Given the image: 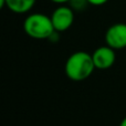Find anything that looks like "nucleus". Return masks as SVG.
I'll return each mask as SVG.
<instances>
[{"label":"nucleus","mask_w":126,"mask_h":126,"mask_svg":"<svg viewBox=\"0 0 126 126\" xmlns=\"http://www.w3.org/2000/svg\"><path fill=\"white\" fill-rule=\"evenodd\" d=\"M92 54L85 51L74 52L67 58L65 62V75L72 81L80 82L89 79L95 70Z\"/></svg>","instance_id":"1"},{"label":"nucleus","mask_w":126,"mask_h":126,"mask_svg":"<svg viewBox=\"0 0 126 126\" xmlns=\"http://www.w3.org/2000/svg\"><path fill=\"white\" fill-rule=\"evenodd\" d=\"M23 31L32 39L44 40L50 37L54 31L51 17L44 13H31L23 21Z\"/></svg>","instance_id":"2"},{"label":"nucleus","mask_w":126,"mask_h":126,"mask_svg":"<svg viewBox=\"0 0 126 126\" xmlns=\"http://www.w3.org/2000/svg\"><path fill=\"white\" fill-rule=\"evenodd\" d=\"M51 20H52L54 30L59 32H64L69 30L74 22V10L71 6H64L60 4L58 8L53 10L51 13Z\"/></svg>","instance_id":"3"},{"label":"nucleus","mask_w":126,"mask_h":126,"mask_svg":"<svg viewBox=\"0 0 126 126\" xmlns=\"http://www.w3.org/2000/svg\"><path fill=\"white\" fill-rule=\"evenodd\" d=\"M105 43L114 50L126 48V23L112 24L105 32Z\"/></svg>","instance_id":"4"},{"label":"nucleus","mask_w":126,"mask_h":126,"mask_svg":"<svg viewBox=\"0 0 126 126\" xmlns=\"http://www.w3.org/2000/svg\"><path fill=\"white\" fill-rule=\"evenodd\" d=\"M116 50L113 48L106 46L98 47L93 53H92V58H93V62L95 64V67L97 70H107L114 65L116 61Z\"/></svg>","instance_id":"5"},{"label":"nucleus","mask_w":126,"mask_h":126,"mask_svg":"<svg viewBox=\"0 0 126 126\" xmlns=\"http://www.w3.org/2000/svg\"><path fill=\"white\" fill-rule=\"evenodd\" d=\"M37 0H6V7L13 13L23 15L34 7Z\"/></svg>","instance_id":"6"},{"label":"nucleus","mask_w":126,"mask_h":126,"mask_svg":"<svg viewBox=\"0 0 126 126\" xmlns=\"http://www.w3.org/2000/svg\"><path fill=\"white\" fill-rule=\"evenodd\" d=\"M89 4L87 0H71L70 1V6L72 7L73 10H83Z\"/></svg>","instance_id":"7"},{"label":"nucleus","mask_w":126,"mask_h":126,"mask_svg":"<svg viewBox=\"0 0 126 126\" xmlns=\"http://www.w3.org/2000/svg\"><path fill=\"white\" fill-rule=\"evenodd\" d=\"M60 33L61 32H59V31H57V30H54L52 32V34L50 35V37L48 38V40L50 42H52V43H57L58 41H59V39H60Z\"/></svg>","instance_id":"8"},{"label":"nucleus","mask_w":126,"mask_h":126,"mask_svg":"<svg viewBox=\"0 0 126 126\" xmlns=\"http://www.w3.org/2000/svg\"><path fill=\"white\" fill-rule=\"evenodd\" d=\"M109 1V0H87V2H89V4H92V6H103V4H105L106 2Z\"/></svg>","instance_id":"9"},{"label":"nucleus","mask_w":126,"mask_h":126,"mask_svg":"<svg viewBox=\"0 0 126 126\" xmlns=\"http://www.w3.org/2000/svg\"><path fill=\"white\" fill-rule=\"evenodd\" d=\"M50 1L54 2V3H58V4H64L66 2H70L71 0H50Z\"/></svg>","instance_id":"10"},{"label":"nucleus","mask_w":126,"mask_h":126,"mask_svg":"<svg viewBox=\"0 0 126 126\" xmlns=\"http://www.w3.org/2000/svg\"><path fill=\"white\" fill-rule=\"evenodd\" d=\"M120 126H126V116L124 118H123L122 121H121V123H120Z\"/></svg>","instance_id":"11"}]
</instances>
